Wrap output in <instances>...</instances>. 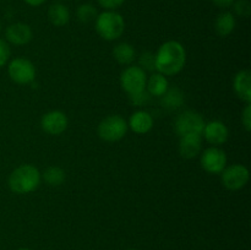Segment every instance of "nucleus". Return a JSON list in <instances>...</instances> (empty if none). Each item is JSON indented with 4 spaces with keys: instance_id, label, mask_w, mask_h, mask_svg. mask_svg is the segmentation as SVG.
<instances>
[{
    "instance_id": "f8f14e48",
    "label": "nucleus",
    "mask_w": 251,
    "mask_h": 250,
    "mask_svg": "<svg viewBox=\"0 0 251 250\" xmlns=\"http://www.w3.org/2000/svg\"><path fill=\"white\" fill-rule=\"evenodd\" d=\"M33 37L31 27L24 22H15L7 26L5 31V41L14 46H25L29 43Z\"/></svg>"
},
{
    "instance_id": "393cba45",
    "label": "nucleus",
    "mask_w": 251,
    "mask_h": 250,
    "mask_svg": "<svg viewBox=\"0 0 251 250\" xmlns=\"http://www.w3.org/2000/svg\"><path fill=\"white\" fill-rule=\"evenodd\" d=\"M11 50H10L9 43L5 39L0 38V69L4 68L9 63Z\"/></svg>"
},
{
    "instance_id": "b1692460",
    "label": "nucleus",
    "mask_w": 251,
    "mask_h": 250,
    "mask_svg": "<svg viewBox=\"0 0 251 250\" xmlns=\"http://www.w3.org/2000/svg\"><path fill=\"white\" fill-rule=\"evenodd\" d=\"M233 9L238 16L249 17L251 12V4L249 0H234L233 2Z\"/></svg>"
},
{
    "instance_id": "a878e982",
    "label": "nucleus",
    "mask_w": 251,
    "mask_h": 250,
    "mask_svg": "<svg viewBox=\"0 0 251 250\" xmlns=\"http://www.w3.org/2000/svg\"><path fill=\"white\" fill-rule=\"evenodd\" d=\"M129 98H130V100H131L132 104H135V105H144V104H146L147 102H149L150 95H149V92H147V91L145 90V91H142V92L136 93V95L129 96Z\"/></svg>"
},
{
    "instance_id": "bb28decb",
    "label": "nucleus",
    "mask_w": 251,
    "mask_h": 250,
    "mask_svg": "<svg viewBox=\"0 0 251 250\" xmlns=\"http://www.w3.org/2000/svg\"><path fill=\"white\" fill-rule=\"evenodd\" d=\"M97 1L103 9L115 11V10L119 9V7L124 4L125 0H97Z\"/></svg>"
},
{
    "instance_id": "f257e3e1",
    "label": "nucleus",
    "mask_w": 251,
    "mask_h": 250,
    "mask_svg": "<svg viewBox=\"0 0 251 250\" xmlns=\"http://www.w3.org/2000/svg\"><path fill=\"white\" fill-rule=\"evenodd\" d=\"M186 63V50L178 41L164 42L154 54V66L159 74L173 76L180 73Z\"/></svg>"
},
{
    "instance_id": "9b49d317",
    "label": "nucleus",
    "mask_w": 251,
    "mask_h": 250,
    "mask_svg": "<svg viewBox=\"0 0 251 250\" xmlns=\"http://www.w3.org/2000/svg\"><path fill=\"white\" fill-rule=\"evenodd\" d=\"M202 135L208 144L212 146H220L225 144L229 136V130L227 125L221 120H212L205 124L202 130Z\"/></svg>"
},
{
    "instance_id": "473e14b6",
    "label": "nucleus",
    "mask_w": 251,
    "mask_h": 250,
    "mask_svg": "<svg viewBox=\"0 0 251 250\" xmlns=\"http://www.w3.org/2000/svg\"><path fill=\"white\" fill-rule=\"evenodd\" d=\"M129 250H136V249H129Z\"/></svg>"
},
{
    "instance_id": "423d86ee",
    "label": "nucleus",
    "mask_w": 251,
    "mask_h": 250,
    "mask_svg": "<svg viewBox=\"0 0 251 250\" xmlns=\"http://www.w3.org/2000/svg\"><path fill=\"white\" fill-rule=\"evenodd\" d=\"M146 71L142 70L140 66H127L120 74V86L127 96L136 95L146 90Z\"/></svg>"
},
{
    "instance_id": "dca6fc26",
    "label": "nucleus",
    "mask_w": 251,
    "mask_h": 250,
    "mask_svg": "<svg viewBox=\"0 0 251 250\" xmlns=\"http://www.w3.org/2000/svg\"><path fill=\"white\" fill-rule=\"evenodd\" d=\"M237 27L235 16L229 11L221 12L215 21V29L220 37H228Z\"/></svg>"
},
{
    "instance_id": "4468645a",
    "label": "nucleus",
    "mask_w": 251,
    "mask_h": 250,
    "mask_svg": "<svg viewBox=\"0 0 251 250\" xmlns=\"http://www.w3.org/2000/svg\"><path fill=\"white\" fill-rule=\"evenodd\" d=\"M233 88L240 100L245 103L251 102V73L249 70L238 71L233 78Z\"/></svg>"
},
{
    "instance_id": "0eeeda50",
    "label": "nucleus",
    "mask_w": 251,
    "mask_h": 250,
    "mask_svg": "<svg viewBox=\"0 0 251 250\" xmlns=\"http://www.w3.org/2000/svg\"><path fill=\"white\" fill-rule=\"evenodd\" d=\"M7 74L17 85H27L36 77V68L28 59L15 58L7 65Z\"/></svg>"
},
{
    "instance_id": "6ab92c4d",
    "label": "nucleus",
    "mask_w": 251,
    "mask_h": 250,
    "mask_svg": "<svg viewBox=\"0 0 251 250\" xmlns=\"http://www.w3.org/2000/svg\"><path fill=\"white\" fill-rule=\"evenodd\" d=\"M113 56L122 65H130L135 60L136 51H135L134 47L131 44L126 43V42H122V43L117 44L114 47V49H113Z\"/></svg>"
},
{
    "instance_id": "7c9ffc66",
    "label": "nucleus",
    "mask_w": 251,
    "mask_h": 250,
    "mask_svg": "<svg viewBox=\"0 0 251 250\" xmlns=\"http://www.w3.org/2000/svg\"><path fill=\"white\" fill-rule=\"evenodd\" d=\"M17 250H31V249H28V248H20V249Z\"/></svg>"
},
{
    "instance_id": "2f4dec72",
    "label": "nucleus",
    "mask_w": 251,
    "mask_h": 250,
    "mask_svg": "<svg viewBox=\"0 0 251 250\" xmlns=\"http://www.w3.org/2000/svg\"><path fill=\"white\" fill-rule=\"evenodd\" d=\"M0 32H1V24H0Z\"/></svg>"
},
{
    "instance_id": "9d476101",
    "label": "nucleus",
    "mask_w": 251,
    "mask_h": 250,
    "mask_svg": "<svg viewBox=\"0 0 251 250\" xmlns=\"http://www.w3.org/2000/svg\"><path fill=\"white\" fill-rule=\"evenodd\" d=\"M68 117L61 110H50L46 113L41 119V126L46 134L58 136L68 129Z\"/></svg>"
},
{
    "instance_id": "4be33fe9",
    "label": "nucleus",
    "mask_w": 251,
    "mask_h": 250,
    "mask_svg": "<svg viewBox=\"0 0 251 250\" xmlns=\"http://www.w3.org/2000/svg\"><path fill=\"white\" fill-rule=\"evenodd\" d=\"M97 15V9L92 4L80 5L77 7V11H76V16H77L78 21H81L82 24H90V22L95 21Z\"/></svg>"
},
{
    "instance_id": "aec40b11",
    "label": "nucleus",
    "mask_w": 251,
    "mask_h": 250,
    "mask_svg": "<svg viewBox=\"0 0 251 250\" xmlns=\"http://www.w3.org/2000/svg\"><path fill=\"white\" fill-rule=\"evenodd\" d=\"M184 103V92L178 87H172L162 96V105L169 110L178 109Z\"/></svg>"
},
{
    "instance_id": "ddd939ff",
    "label": "nucleus",
    "mask_w": 251,
    "mask_h": 250,
    "mask_svg": "<svg viewBox=\"0 0 251 250\" xmlns=\"http://www.w3.org/2000/svg\"><path fill=\"white\" fill-rule=\"evenodd\" d=\"M202 136L201 135H185L179 141V153L186 159L195 158L201 152Z\"/></svg>"
},
{
    "instance_id": "6e6552de",
    "label": "nucleus",
    "mask_w": 251,
    "mask_h": 250,
    "mask_svg": "<svg viewBox=\"0 0 251 250\" xmlns=\"http://www.w3.org/2000/svg\"><path fill=\"white\" fill-rule=\"evenodd\" d=\"M221 174H222V184L225 185V188L232 191H237L244 188L250 178L249 169L239 163L226 167Z\"/></svg>"
},
{
    "instance_id": "c85d7f7f",
    "label": "nucleus",
    "mask_w": 251,
    "mask_h": 250,
    "mask_svg": "<svg viewBox=\"0 0 251 250\" xmlns=\"http://www.w3.org/2000/svg\"><path fill=\"white\" fill-rule=\"evenodd\" d=\"M213 4L217 7H221V9H227V7H230L234 2V0H211Z\"/></svg>"
},
{
    "instance_id": "f03ea898",
    "label": "nucleus",
    "mask_w": 251,
    "mask_h": 250,
    "mask_svg": "<svg viewBox=\"0 0 251 250\" xmlns=\"http://www.w3.org/2000/svg\"><path fill=\"white\" fill-rule=\"evenodd\" d=\"M41 172L33 164H21L10 173L7 184L12 193L25 195L36 190L41 184Z\"/></svg>"
},
{
    "instance_id": "1a4fd4ad",
    "label": "nucleus",
    "mask_w": 251,
    "mask_h": 250,
    "mask_svg": "<svg viewBox=\"0 0 251 250\" xmlns=\"http://www.w3.org/2000/svg\"><path fill=\"white\" fill-rule=\"evenodd\" d=\"M201 167L210 174H221L227 167V154L218 146L208 147L202 152Z\"/></svg>"
},
{
    "instance_id": "f3484780",
    "label": "nucleus",
    "mask_w": 251,
    "mask_h": 250,
    "mask_svg": "<svg viewBox=\"0 0 251 250\" xmlns=\"http://www.w3.org/2000/svg\"><path fill=\"white\" fill-rule=\"evenodd\" d=\"M169 88V82L167 77L162 74L156 73L152 74L146 82V91L150 96H156V97H162Z\"/></svg>"
},
{
    "instance_id": "39448f33",
    "label": "nucleus",
    "mask_w": 251,
    "mask_h": 250,
    "mask_svg": "<svg viewBox=\"0 0 251 250\" xmlns=\"http://www.w3.org/2000/svg\"><path fill=\"white\" fill-rule=\"evenodd\" d=\"M205 120L200 113L195 110H185L176 117L174 123V129L179 137L185 135H201L205 127Z\"/></svg>"
},
{
    "instance_id": "20e7f679",
    "label": "nucleus",
    "mask_w": 251,
    "mask_h": 250,
    "mask_svg": "<svg viewBox=\"0 0 251 250\" xmlns=\"http://www.w3.org/2000/svg\"><path fill=\"white\" fill-rule=\"evenodd\" d=\"M127 122L119 114H112L102 119L98 124V136L107 142H115L126 135Z\"/></svg>"
},
{
    "instance_id": "2eb2a0df",
    "label": "nucleus",
    "mask_w": 251,
    "mask_h": 250,
    "mask_svg": "<svg viewBox=\"0 0 251 250\" xmlns=\"http://www.w3.org/2000/svg\"><path fill=\"white\" fill-rule=\"evenodd\" d=\"M127 126L135 132V134L144 135L147 134L153 127V118L149 112L145 110H137L132 113L130 117Z\"/></svg>"
},
{
    "instance_id": "5701e85b",
    "label": "nucleus",
    "mask_w": 251,
    "mask_h": 250,
    "mask_svg": "<svg viewBox=\"0 0 251 250\" xmlns=\"http://www.w3.org/2000/svg\"><path fill=\"white\" fill-rule=\"evenodd\" d=\"M140 68L145 71H154L156 66H154V54L151 51H145L140 55L139 59Z\"/></svg>"
},
{
    "instance_id": "412c9836",
    "label": "nucleus",
    "mask_w": 251,
    "mask_h": 250,
    "mask_svg": "<svg viewBox=\"0 0 251 250\" xmlns=\"http://www.w3.org/2000/svg\"><path fill=\"white\" fill-rule=\"evenodd\" d=\"M41 178L48 184L49 186H60L65 181V171L58 166H50L44 169L43 173L41 174Z\"/></svg>"
},
{
    "instance_id": "c756f323",
    "label": "nucleus",
    "mask_w": 251,
    "mask_h": 250,
    "mask_svg": "<svg viewBox=\"0 0 251 250\" xmlns=\"http://www.w3.org/2000/svg\"><path fill=\"white\" fill-rule=\"evenodd\" d=\"M25 2H26L27 5H29V6H41V5H43L44 2L47 1V0H24Z\"/></svg>"
},
{
    "instance_id": "a211bd4d",
    "label": "nucleus",
    "mask_w": 251,
    "mask_h": 250,
    "mask_svg": "<svg viewBox=\"0 0 251 250\" xmlns=\"http://www.w3.org/2000/svg\"><path fill=\"white\" fill-rule=\"evenodd\" d=\"M48 19L55 27H63L70 21V11L64 4H53L48 9Z\"/></svg>"
},
{
    "instance_id": "cd10ccee",
    "label": "nucleus",
    "mask_w": 251,
    "mask_h": 250,
    "mask_svg": "<svg viewBox=\"0 0 251 250\" xmlns=\"http://www.w3.org/2000/svg\"><path fill=\"white\" fill-rule=\"evenodd\" d=\"M242 124L247 131H250L251 130V104L250 103H247V105H245L244 110H243L242 113Z\"/></svg>"
},
{
    "instance_id": "7ed1b4c3",
    "label": "nucleus",
    "mask_w": 251,
    "mask_h": 250,
    "mask_svg": "<svg viewBox=\"0 0 251 250\" xmlns=\"http://www.w3.org/2000/svg\"><path fill=\"white\" fill-rule=\"evenodd\" d=\"M95 27L98 36L104 41H115L120 38L125 31L124 17L117 11L105 10L97 15L95 20Z\"/></svg>"
}]
</instances>
